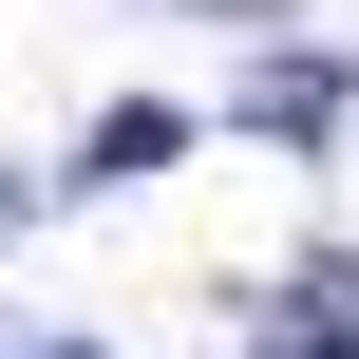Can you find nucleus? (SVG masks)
I'll list each match as a JSON object with an SVG mask.
<instances>
[{"instance_id": "nucleus-1", "label": "nucleus", "mask_w": 359, "mask_h": 359, "mask_svg": "<svg viewBox=\"0 0 359 359\" xmlns=\"http://www.w3.org/2000/svg\"><path fill=\"white\" fill-rule=\"evenodd\" d=\"M341 114H359L341 57H265V76H246V133H284V151H341Z\"/></svg>"}, {"instance_id": "nucleus-2", "label": "nucleus", "mask_w": 359, "mask_h": 359, "mask_svg": "<svg viewBox=\"0 0 359 359\" xmlns=\"http://www.w3.org/2000/svg\"><path fill=\"white\" fill-rule=\"evenodd\" d=\"M265 341H284V359H359V265H303Z\"/></svg>"}, {"instance_id": "nucleus-3", "label": "nucleus", "mask_w": 359, "mask_h": 359, "mask_svg": "<svg viewBox=\"0 0 359 359\" xmlns=\"http://www.w3.org/2000/svg\"><path fill=\"white\" fill-rule=\"evenodd\" d=\"M170 19H284V0H170Z\"/></svg>"}, {"instance_id": "nucleus-4", "label": "nucleus", "mask_w": 359, "mask_h": 359, "mask_svg": "<svg viewBox=\"0 0 359 359\" xmlns=\"http://www.w3.org/2000/svg\"><path fill=\"white\" fill-rule=\"evenodd\" d=\"M19 227H38V189H19V170H0V246H19Z\"/></svg>"}, {"instance_id": "nucleus-5", "label": "nucleus", "mask_w": 359, "mask_h": 359, "mask_svg": "<svg viewBox=\"0 0 359 359\" xmlns=\"http://www.w3.org/2000/svg\"><path fill=\"white\" fill-rule=\"evenodd\" d=\"M38 359H95V341H38Z\"/></svg>"}]
</instances>
